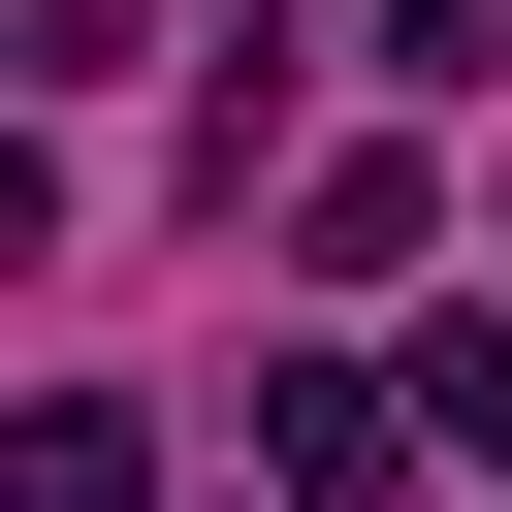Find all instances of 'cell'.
Listing matches in <instances>:
<instances>
[{
	"label": "cell",
	"mask_w": 512,
	"mask_h": 512,
	"mask_svg": "<svg viewBox=\"0 0 512 512\" xmlns=\"http://www.w3.org/2000/svg\"><path fill=\"white\" fill-rule=\"evenodd\" d=\"M128 480H160V416H128V384H32V448H0V512H128Z\"/></svg>",
	"instance_id": "3957f363"
},
{
	"label": "cell",
	"mask_w": 512,
	"mask_h": 512,
	"mask_svg": "<svg viewBox=\"0 0 512 512\" xmlns=\"http://www.w3.org/2000/svg\"><path fill=\"white\" fill-rule=\"evenodd\" d=\"M416 224H448V192H416V128H352V160L288 192V288H416Z\"/></svg>",
	"instance_id": "7a4b0ae2"
},
{
	"label": "cell",
	"mask_w": 512,
	"mask_h": 512,
	"mask_svg": "<svg viewBox=\"0 0 512 512\" xmlns=\"http://www.w3.org/2000/svg\"><path fill=\"white\" fill-rule=\"evenodd\" d=\"M416 416H480V448H512V320H416Z\"/></svg>",
	"instance_id": "277c9868"
},
{
	"label": "cell",
	"mask_w": 512,
	"mask_h": 512,
	"mask_svg": "<svg viewBox=\"0 0 512 512\" xmlns=\"http://www.w3.org/2000/svg\"><path fill=\"white\" fill-rule=\"evenodd\" d=\"M256 480H288V512H384V480H416V384L288 352V384H256Z\"/></svg>",
	"instance_id": "6da1fadb"
},
{
	"label": "cell",
	"mask_w": 512,
	"mask_h": 512,
	"mask_svg": "<svg viewBox=\"0 0 512 512\" xmlns=\"http://www.w3.org/2000/svg\"><path fill=\"white\" fill-rule=\"evenodd\" d=\"M384 64H416V96H480V64H512V0H384Z\"/></svg>",
	"instance_id": "5b68a950"
}]
</instances>
